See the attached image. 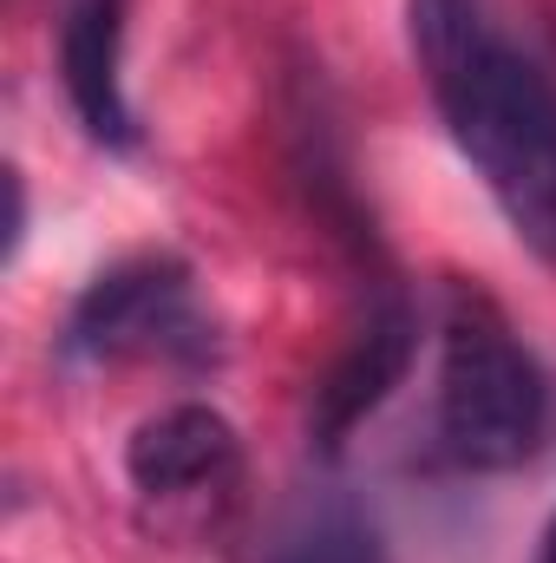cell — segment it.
<instances>
[{"label":"cell","mask_w":556,"mask_h":563,"mask_svg":"<svg viewBox=\"0 0 556 563\" xmlns=\"http://www.w3.org/2000/svg\"><path fill=\"white\" fill-rule=\"evenodd\" d=\"M413 59L425 92L504 210L511 236L556 269V86L551 73L498 26L491 0H407Z\"/></svg>","instance_id":"cell-1"},{"label":"cell","mask_w":556,"mask_h":563,"mask_svg":"<svg viewBox=\"0 0 556 563\" xmlns=\"http://www.w3.org/2000/svg\"><path fill=\"white\" fill-rule=\"evenodd\" d=\"M432 426L458 472H518L551 432V380L537 354L478 288H452L445 301Z\"/></svg>","instance_id":"cell-2"},{"label":"cell","mask_w":556,"mask_h":563,"mask_svg":"<svg viewBox=\"0 0 556 563\" xmlns=\"http://www.w3.org/2000/svg\"><path fill=\"white\" fill-rule=\"evenodd\" d=\"M66 361H210V321L197 308L190 269L177 256H125L79 288L66 334Z\"/></svg>","instance_id":"cell-3"},{"label":"cell","mask_w":556,"mask_h":563,"mask_svg":"<svg viewBox=\"0 0 556 563\" xmlns=\"http://www.w3.org/2000/svg\"><path fill=\"white\" fill-rule=\"evenodd\" d=\"M413 354H419V314L407 301V288L393 276L374 282L367 295V314L354 321V334L341 341V354L327 361V374L314 380V407H308V432L321 452H341L347 432L360 420H374L393 387L413 374Z\"/></svg>","instance_id":"cell-4"},{"label":"cell","mask_w":556,"mask_h":563,"mask_svg":"<svg viewBox=\"0 0 556 563\" xmlns=\"http://www.w3.org/2000/svg\"><path fill=\"white\" fill-rule=\"evenodd\" d=\"M243 445L236 426L203 400H177L125 439V478L151 505H197L236 485Z\"/></svg>","instance_id":"cell-5"},{"label":"cell","mask_w":556,"mask_h":563,"mask_svg":"<svg viewBox=\"0 0 556 563\" xmlns=\"http://www.w3.org/2000/svg\"><path fill=\"white\" fill-rule=\"evenodd\" d=\"M59 86L79 132L99 151H138L144 125L125 92V0H66L59 13Z\"/></svg>","instance_id":"cell-6"},{"label":"cell","mask_w":556,"mask_h":563,"mask_svg":"<svg viewBox=\"0 0 556 563\" xmlns=\"http://www.w3.org/2000/svg\"><path fill=\"white\" fill-rule=\"evenodd\" d=\"M269 563H387L380 525L354 498H321L294 511V525L276 538Z\"/></svg>","instance_id":"cell-7"},{"label":"cell","mask_w":556,"mask_h":563,"mask_svg":"<svg viewBox=\"0 0 556 563\" xmlns=\"http://www.w3.org/2000/svg\"><path fill=\"white\" fill-rule=\"evenodd\" d=\"M537 563H556V518L544 525V544H537Z\"/></svg>","instance_id":"cell-8"}]
</instances>
